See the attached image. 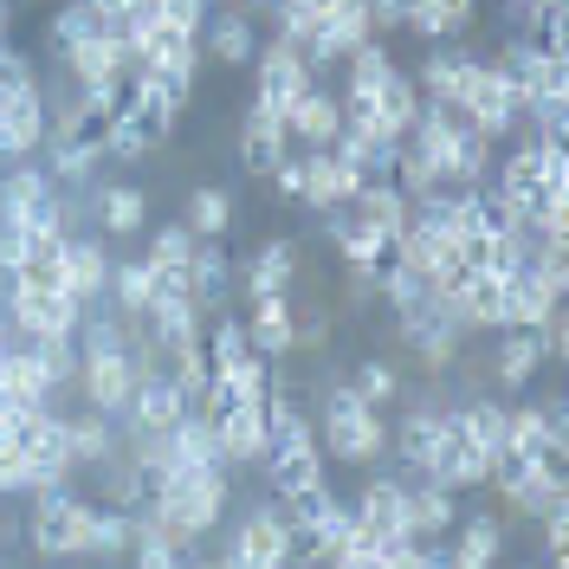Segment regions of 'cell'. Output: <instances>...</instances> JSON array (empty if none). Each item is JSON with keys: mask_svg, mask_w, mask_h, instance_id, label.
<instances>
[{"mask_svg": "<svg viewBox=\"0 0 569 569\" xmlns=\"http://www.w3.org/2000/svg\"><path fill=\"white\" fill-rule=\"evenodd\" d=\"M110 259L104 240H66V291L78 298V305H98L110 291Z\"/></svg>", "mask_w": 569, "mask_h": 569, "instance_id": "obj_20", "label": "cell"}, {"mask_svg": "<svg viewBox=\"0 0 569 569\" xmlns=\"http://www.w3.org/2000/svg\"><path fill=\"white\" fill-rule=\"evenodd\" d=\"M537 343H543V362H563V356H569V311H563V305L537 323Z\"/></svg>", "mask_w": 569, "mask_h": 569, "instance_id": "obj_51", "label": "cell"}, {"mask_svg": "<svg viewBox=\"0 0 569 569\" xmlns=\"http://www.w3.org/2000/svg\"><path fill=\"white\" fill-rule=\"evenodd\" d=\"M401 318V337H408V350L421 356L427 369H447L453 356H460V337L466 323L440 305V298H421V305H408V311H395Z\"/></svg>", "mask_w": 569, "mask_h": 569, "instance_id": "obj_6", "label": "cell"}, {"mask_svg": "<svg viewBox=\"0 0 569 569\" xmlns=\"http://www.w3.org/2000/svg\"><path fill=\"white\" fill-rule=\"evenodd\" d=\"M123 543H130V511L98 505V511H91V557H117Z\"/></svg>", "mask_w": 569, "mask_h": 569, "instance_id": "obj_46", "label": "cell"}, {"mask_svg": "<svg viewBox=\"0 0 569 569\" xmlns=\"http://www.w3.org/2000/svg\"><path fill=\"white\" fill-rule=\"evenodd\" d=\"M27 84H39V78H33V66H27V52L0 46V98H7V91H27Z\"/></svg>", "mask_w": 569, "mask_h": 569, "instance_id": "obj_54", "label": "cell"}, {"mask_svg": "<svg viewBox=\"0 0 569 569\" xmlns=\"http://www.w3.org/2000/svg\"><path fill=\"white\" fill-rule=\"evenodd\" d=\"M7 33H13V7L0 0V46H7Z\"/></svg>", "mask_w": 569, "mask_h": 569, "instance_id": "obj_58", "label": "cell"}, {"mask_svg": "<svg viewBox=\"0 0 569 569\" xmlns=\"http://www.w3.org/2000/svg\"><path fill=\"white\" fill-rule=\"evenodd\" d=\"M408 33H421L427 46H447L453 27H447V13H440V0H408V20H401Z\"/></svg>", "mask_w": 569, "mask_h": 569, "instance_id": "obj_48", "label": "cell"}, {"mask_svg": "<svg viewBox=\"0 0 569 569\" xmlns=\"http://www.w3.org/2000/svg\"><path fill=\"white\" fill-rule=\"evenodd\" d=\"M46 194H52L46 162H20V169H7V176H0V220H27Z\"/></svg>", "mask_w": 569, "mask_h": 569, "instance_id": "obj_32", "label": "cell"}, {"mask_svg": "<svg viewBox=\"0 0 569 569\" xmlns=\"http://www.w3.org/2000/svg\"><path fill=\"white\" fill-rule=\"evenodd\" d=\"M156 20H169V27H181V33H201V27H208V0H162Z\"/></svg>", "mask_w": 569, "mask_h": 569, "instance_id": "obj_52", "label": "cell"}, {"mask_svg": "<svg viewBox=\"0 0 569 569\" xmlns=\"http://www.w3.org/2000/svg\"><path fill=\"white\" fill-rule=\"evenodd\" d=\"M181 569H208V563H194V557H181Z\"/></svg>", "mask_w": 569, "mask_h": 569, "instance_id": "obj_60", "label": "cell"}, {"mask_svg": "<svg viewBox=\"0 0 569 569\" xmlns=\"http://www.w3.org/2000/svg\"><path fill=\"white\" fill-rule=\"evenodd\" d=\"M453 421H460V433L486 453V466L505 453V401H486V395H479V401H460V408H453Z\"/></svg>", "mask_w": 569, "mask_h": 569, "instance_id": "obj_33", "label": "cell"}, {"mask_svg": "<svg viewBox=\"0 0 569 569\" xmlns=\"http://www.w3.org/2000/svg\"><path fill=\"white\" fill-rule=\"evenodd\" d=\"M66 427H71V460L78 466H104L110 453H117V427H110V415H66Z\"/></svg>", "mask_w": 569, "mask_h": 569, "instance_id": "obj_36", "label": "cell"}, {"mask_svg": "<svg viewBox=\"0 0 569 569\" xmlns=\"http://www.w3.org/2000/svg\"><path fill=\"white\" fill-rule=\"evenodd\" d=\"M337 130H343V98L323 91V84H311L298 104L284 110V137L298 142V149H330Z\"/></svg>", "mask_w": 569, "mask_h": 569, "instance_id": "obj_12", "label": "cell"}, {"mask_svg": "<svg viewBox=\"0 0 569 569\" xmlns=\"http://www.w3.org/2000/svg\"><path fill=\"white\" fill-rule=\"evenodd\" d=\"M376 291L389 298L395 311H408V305H421V298H427V279H421V272H408V266L395 259V272H389V279H382V284H376Z\"/></svg>", "mask_w": 569, "mask_h": 569, "instance_id": "obj_49", "label": "cell"}, {"mask_svg": "<svg viewBox=\"0 0 569 569\" xmlns=\"http://www.w3.org/2000/svg\"><path fill=\"white\" fill-rule=\"evenodd\" d=\"M440 427H447V408H408V415H401V433H395V453H401V466L427 472L433 447H440Z\"/></svg>", "mask_w": 569, "mask_h": 569, "instance_id": "obj_31", "label": "cell"}, {"mask_svg": "<svg viewBox=\"0 0 569 569\" xmlns=\"http://www.w3.org/2000/svg\"><path fill=\"white\" fill-rule=\"evenodd\" d=\"M213 440H220V460L227 466L266 460V401H233V408L213 421Z\"/></svg>", "mask_w": 569, "mask_h": 569, "instance_id": "obj_15", "label": "cell"}, {"mask_svg": "<svg viewBox=\"0 0 569 569\" xmlns=\"http://www.w3.org/2000/svg\"><path fill=\"white\" fill-rule=\"evenodd\" d=\"M350 220L362 233H376V240H401V227H408V194L395 188V181H362L350 201Z\"/></svg>", "mask_w": 569, "mask_h": 569, "instance_id": "obj_17", "label": "cell"}, {"mask_svg": "<svg viewBox=\"0 0 569 569\" xmlns=\"http://www.w3.org/2000/svg\"><path fill=\"white\" fill-rule=\"evenodd\" d=\"M440 13H447V27H453V39L479 20V0H440Z\"/></svg>", "mask_w": 569, "mask_h": 569, "instance_id": "obj_57", "label": "cell"}, {"mask_svg": "<svg viewBox=\"0 0 569 569\" xmlns=\"http://www.w3.org/2000/svg\"><path fill=\"white\" fill-rule=\"evenodd\" d=\"M59 149H71V156H104V142H110V104H104V91H84L78 104H71V117L59 123Z\"/></svg>", "mask_w": 569, "mask_h": 569, "instance_id": "obj_19", "label": "cell"}, {"mask_svg": "<svg viewBox=\"0 0 569 569\" xmlns=\"http://www.w3.org/2000/svg\"><path fill=\"white\" fill-rule=\"evenodd\" d=\"M33 518H27V537H33L39 557H91V498H71L66 486H52V492H33Z\"/></svg>", "mask_w": 569, "mask_h": 569, "instance_id": "obj_2", "label": "cell"}, {"mask_svg": "<svg viewBox=\"0 0 569 569\" xmlns=\"http://www.w3.org/2000/svg\"><path fill=\"white\" fill-rule=\"evenodd\" d=\"M537 176H543V142L525 137L511 156H505V169H498V194H505V201H525V194L537 188Z\"/></svg>", "mask_w": 569, "mask_h": 569, "instance_id": "obj_39", "label": "cell"}, {"mask_svg": "<svg viewBox=\"0 0 569 569\" xmlns=\"http://www.w3.org/2000/svg\"><path fill=\"white\" fill-rule=\"evenodd\" d=\"M350 511L369 525V531H382V537L408 531V486H401V479H369V486L356 492Z\"/></svg>", "mask_w": 569, "mask_h": 569, "instance_id": "obj_26", "label": "cell"}, {"mask_svg": "<svg viewBox=\"0 0 569 569\" xmlns=\"http://www.w3.org/2000/svg\"><path fill=\"white\" fill-rule=\"evenodd\" d=\"M78 382H84V401L98 415H123L130 395H137V369H130V350H98V356H78Z\"/></svg>", "mask_w": 569, "mask_h": 569, "instance_id": "obj_8", "label": "cell"}, {"mask_svg": "<svg viewBox=\"0 0 569 569\" xmlns=\"http://www.w3.org/2000/svg\"><path fill=\"white\" fill-rule=\"evenodd\" d=\"M389 447V427H382V408H369L350 382L323 389V453L343 466H376Z\"/></svg>", "mask_w": 569, "mask_h": 569, "instance_id": "obj_1", "label": "cell"}, {"mask_svg": "<svg viewBox=\"0 0 569 569\" xmlns=\"http://www.w3.org/2000/svg\"><path fill=\"white\" fill-rule=\"evenodd\" d=\"M33 356L46 369V382H52V395L66 382H78V337H33Z\"/></svg>", "mask_w": 569, "mask_h": 569, "instance_id": "obj_42", "label": "cell"}, {"mask_svg": "<svg viewBox=\"0 0 569 569\" xmlns=\"http://www.w3.org/2000/svg\"><path fill=\"white\" fill-rule=\"evenodd\" d=\"M188 252H194V233H188V220H176V227H162V233L149 240L142 266H149V272H162V266H188Z\"/></svg>", "mask_w": 569, "mask_h": 569, "instance_id": "obj_45", "label": "cell"}, {"mask_svg": "<svg viewBox=\"0 0 569 569\" xmlns=\"http://www.w3.org/2000/svg\"><path fill=\"white\" fill-rule=\"evenodd\" d=\"M247 343H252V356H266V362H279V356L298 350V311H291V298H252Z\"/></svg>", "mask_w": 569, "mask_h": 569, "instance_id": "obj_16", "label": "cell"}, {"mask_svg": "<svg viewBox=\"0 0 569 569\" xmlns=\"http://www.w3.org/2000/svg\"><path fill=\"white\" fill-rule=\"evenodd\" d=\"M466 78H472V52H433L421 66V104H440V110H460L466 104Z\"/></svg>", "mask_w": 569, "mask_h": 569, "instance_id": "obj_25", "label": "cell"}, {"mask_svg": "<svg viewBox=\"0 0 569 569\" xmlns=\"http://www.w3.org/2000/svg\"><path fill=\"white\" fill-rule=\"evenodd\" d=\"M498 550H505V525H498L492 511H472L460 531H453L447 563L453 569H498Z\"/></svg>", "mask_w": 569, "mask_h": 569, "instance_id": "obj_24", "label": "cell"}, {"mask_svg": "<svg viewBox=\"0 0 569 569\" xmlns=\"http://www.w3.org/2000/svg\"><path fill=\"white\" fill-rule=\"evenodd\" d=\"M460 525V505H453V492L447 486H433V479H421V486H408V537H447Z\"/></svg>", "mask_w": 569, "mask_h": 569, "instance_id": "obj_27", "label": "cell"}, {"mask_svg": "<svg viewBox=\"0 0 569 569\" xmlns=\"http://www.w3.org/2000/svg\"><path fill=\"white\" fill-rule=\"evenodd\" d=\"M13 350V330H7V318H0V356Z\"/></svg>", "mask_w": 569, "mask_h": 569, "instance_id": "obj_59", "label": "cell"}, {"mask_svg": "<svg viewBox=\"0 0 569 569\" xmlns=\"http://www.w3.org/2000/svg\"><path fill=\"white\" fill-rule=\"evenodd\" d=\"M460 117L479 130V137H511V130H525L518 123V98H511V84L492 71V59H472V78H466V104Z\"/></svg>", "mask_w": 569, "mask_h": 569, "instance_id": "obj_4", "label": "cell"}, {"mask_svg": "<svg viewBox=\"0 0 569 569\" xmlns=\"http://www.w3.org/2000/svg\"><path fill=\"white\" fill-rule=\"evenodd\" d=\"M169 130H176V123H169V117H156V110L137 98L130 110H117V117H110L104 156H110V162H142V156H156V149L169 142Z\"/></svg>", "mask_w": 569, "mask_h": 569, "instance_id": "obj_11", "label": "cell"}, {"mask_svg": "<svg viewBox=\"0 0 569 569\" xmlns=\"http://www.w3.org/2000/svg\"><path fill=\"white\" fill-rule=\"evenodd\" d=\"M201 39H208V52L220 59V66H252V59H259V27H252L247 7H233V13H208Z\"/></svg>", "mask_w": 569, "mask_h": 569, "instance_id": "obj_22", "label": "cell"}, {"mask_svg": "<svg viewBox=\"0 0 569 569\" xmlns=\"http://www.w3.org/2000/svg\"><path fill=\"white\" fill-rule=\"evenodd\" d=\"M0 389H7L13 408H46V401H52V382H46V369H39L33 343L13 337V350L0 356Z\"/></svg>", "mask_w": 569, "mask_h": 569, "instance_id": "obj_23", "label": "cell"}, {"mask_svg": "<svg viewBox=\"0 0 569 569\" xmlns=\"http://www.w3.org/2000/svg\"><path fill=\"white\" fill-rule=\"evenodd\" d=\"M0 492H33V460H27L20 447L0 453Z\"/></svg>", "mask_w": 569, "mask_h": 569, "instance_id": "obj_53", "label": "cell"}, {"mask_svg": "<svg viewBox=\"0 0 569 569\" xmlns=\"http://www.w3.org/2000/svg\"><path fill=\"white\" fill-rule=\"evenodd\" d=\"M91 213H98V227L104 233H142V220H149V201H142V188H130V181H117V188H98V201H91Z\"/></svg>", "mask_w": 569, "mask_h": 569, "instance_id": "obj_34", "label": "cell"}, {"mask_svg": "<svg viewBox=\"0 0 569 569\" xmlns=\"http://www.w3.org/2000/svg\"><path fill=\"white\" fill-rule=\"evenodd\" d=\"M525 46L543 59H569V7H537L525 20Z\"/></svg>", "mask_w": 569, "mask_h": 569, "instance_id": "obj_40", "label": "cell"}, {"mask_svg": "<svg viewBox=\"0 0 569 569\" xmlns=\"http://www.w3.org/2000/svg\"><path fill=\"white\" fill-rule=\"evenodd\" d=\"M543 447V408H505V453H537Z\"/></svg>", "mask_w": 569, "mask_h": 569, "instance_id": "obj_44", "label": "cell"}, {"mask_svg": "<svg viewBox=\"0 0 569 569\" xmlns=\"http://www.w3.org/2000/svg\"><path fill=\"white\" fill-rule=\"evenodd\" d=\"M511 569H537V563H511Z\"/></svg>", "mask_w": 569, "mask_h": 569, "instance_id": "obj_61", "label": "cell"}, {"mask_svg": "<svg viewBox=\"0 0 569 569\" xmlns=\"http://www.w3.org/2000/svg\"><path fill=\"white\" fill-rule=\"evenodd\" d=\"M284 156H291L284 117H272V110H247V123H240V169H247V176H272Z\"/></svg>", "mask_w": 569, "mask_h": 569, "instance_id": "obj_18", "label": "cell"}, {"mask_svg": "<svg viewBox=\"0 0 569 569\" xmlns=\"http://www.w3.org/2000/svg\"><path fill=\"white\" fill-rule=\"evenodd\" d=\"M356 188H362V176H356L337 149H305V208H311V213L350 208Z\"/></svg>", "mask_w": 569, "mask_h": 569, "instance_id": "obj_10", "label": "cell"}, {"mask_svg": "<svg viewBox=\"0 0 569 569\" xmlns=\"http://www.w3.org/2000/svg\"><path fill=\"white\" fill-rule=\"evenodd\" d=\"M343 71H350L343 98H376V84H382V78L395 71V66H389V46H382V39H362L350 59H343Z\"/></svg>", "mask_w": 569, "mask_h": 569, "instance_id": "obj_38", "label": "cell"}, {"mask_svg": "<svg viewBox=\"0 0 569 569\" xmlns=\"http://www.w3.org/2000/svg\"><path fill=\"white\" fill-rule=\"evenodd\" d=\"M227 563L240 569H291V525L279 505H259L252 518H240V531L227 543Z\"/></svg>", "mask_w": 569, "mask_h": 569, "instance_id": "obj_5", "label": "cell"}, {"mask_svg": "<svg viewBox=\"0 0 569 569\" xmlns=\"http://www.w3.org/2000/svg\"><path fill=\"white\" fill-rule=\"evenodd\" d=\"M39 142H46V98H39V84L7 91L0 98V162L7 156H39Z\"/></svg>", "mask_w": 569, "mask_h": 569, "instance_id": "obj_13", "label": "cell"}, {"mask_svg": "<svg viewBox=\"0 0 569 569\" xmlns=\"http://www.w3.org/2000/svg\"><path fill=\"white\" fill-rule=\"evenodd\" d=\"M169 460H176V472H213V466H227L208 415H188V421L169 433Z\"/></svg>", "mask_w": 569, "mask_h": 569, "instance_id": "obj_30", "label": "cell"}, {"mask_svg": "<svg viewBox=\"0 0 569 569\" xmlns=\"http://www.w3.org/2000/svg\"><path fill=\"white\" fill-rule=\"evenodd\" d=\"M298 7H311V0H298Z\"/></svg>", "mask_w": 569, "mask_h": 569, "instance_id": "obj_62", "label": "cell"}, {"mask_svg": "<svg viewBox=\"0 0 569 569\" xmlns=\"http://www.w3.org/2000/svg\"><path fill=\"white\" fill-rule=\"evenodd\" d=\"M188 279H194V305L201 311H220V298L233 291V259H227V247L220 240H194V252H188Z\"/></svg>", "mask_w": 569, "mask_h": 569, "instance_id": "obj_28", "label": "cell"}, {"mask_svg": "<svg viewBox=\"0 0 569 569\" xmlns=\"http://www.w3.org/2000/svg\"><path fill=\"white\" fill-rule=\"evenodd\" d=\"M350 389L362 395V401H369V408H389L395 395H401V376H395L389 362H376V356H369V362H356Z\"/></svg>", "mask_w": 569, "mask_h": 569, "instance_id": "obj_43", "label": "cell"}, {"mask_svg": "<svg viewBox=\"0 0 569 569\" xmlns=\"http://www.w3.org/2000/svg\"><path fill=\"white\" fill-rule=\"evenodd\" d=\"M130 543H137V569H181V557H188L176 543H162L156 531H142L137 518H130Z\"/></svg>", "mask_w": 569, "mask_h": 569, "instance_id": "obj_47", "label": "cell"}, {"mask_svg": "<svg viewBox=\"0 0 569 569\" xmlns=\"http://www.w3.org/2000/svg\"><path fill=\"white\" fill-rule=\"evenodd\" d=\"M291 279H298V247L259 240V252L247 259V298H291Z\"/></svg>", "mask_w": 569, "mask_h": 569, "instance_id": "obj_21", "label": "cell"}, {"mask_svg": "<svg viewBox=\"0 0 569 569\" xmlns=\"http://www.w3.org/2000/svg\"><path fill=\"white\" fill-rule=\"evenodd\" d=\"M66 71L84 84V91H110V84L130 71V46H123V33H117V27H104V33L66 46Z\"/></svg>", "mask_w": 569, "mask_h": 569, "instance_id": "obj_9", "label": "cell"}, {"mask_svg": "<svg viewBox=\"0 0 569 569\" xmlns=\"http://www.w3.org/2000/svg\"><path fill=\"white\" fill-rule=\"evenodd\" d=\"M110 305L123 311V318H142L149 305H156V272L142 266V259H123V266H110Z\"/></svg>", "mask_w": 569, "mask_h": 569, "instance_id": "obj_35", "label": "cell"}, {"mask_svg": "<svg viewBox=\"0 0 569 569\" xmlns=\"http://www.w3.org/2000/svg\"><path fill=\"white\" fill-rule=\"evenodd\" d=\"M272 181H279L284 201H305V156H284L279 169H272Z\"/></svg>", "mask_w": 569, "mask_h": 569, "instance_id": "obj_56", "label": "cell"}, {"mask_svg": "<svg viewBox=\"0 0 569 569\" xmlns=\"http://www.w3.org/2000/svg\"><path fill=\"white\" fill-rule=\"evenodd\" d=\"M240 7H252V0H240Z\"/></svg>", "mask_w": 569, "mask_h": 569, "instance_id": "obj_63", "label": "cell"}, {"mask_svg": "<svg viewBox=\"0 0 569 569\" xmlns=\"http://www.w3.org/2000/svg\"><path fill=\"white\" fill-rule=\"evenodd\" d=\"M188 415H194V401L176 389V376H142L137 395H130V408L117 421L130 427V433H176Z\"/></svg>", "mask_w": 569, "mask_h": 569, "instance_id": "obj_7", "label": "cell"}, {"mask_svg": "<svg viewBox=\"0 0 569 569\" xmlns=\"http://www.w3.org/2000/svg\"><path fill=\"white\" fill-rule=\"evenodd\" d=\"M362 13H369V33H395L408 20V0H362Z\"/></svg>", "mask_w": 569, "mask_h": 569, "instance_id": "obj_55", "label": "cell"}, {"mask_svg": "<svg viewBox=\"0 0 569 569\" xmlns=\"http://www.w3.org/2000/svg\"><path fill=\"white\" fill-rule=\"evenodd\" d=\"M91 33H104V20H98V7H84V0H66L52 20H46V39L66 52V46H78V39H91Z\"/></svg>", "mask_w": 569, "mask_h": 569, "instance_id": "obj_41", "label": "cell"}, {"mask_svg": "<svg viewBox=\"0 0 569 569\" xmlns=\"http://www.w3.org/2000/svg\"><path fill=\"white\" fill-rule=\"evenodd\" d=\"M311 84H318V66H311L291 39L259 46V59H252V110H272V117H284V110L311 91Z\"/></svg>", "mask_w": 569, "mask_h": 569, "instance_id": "obj_3", "label": "cell"}, {"mask_svg": "<svg viewBox=\"0 0 569 569\" xmlns=\"http://www.w3.org/2000/svg\"><path fill=\"white\" fill-rule=\"evenodd\" d=\"M233 227V194L227 188H194L188 194V233L194 240H220Z\"/></svg>", "mask_w": 569, "mask_h": 569, "instance_id": "obj_37", "label": "cell"}, {"mask_svg": "<svg viewBox=\"0 0 569 569\" xmlns=\"http://www.w3.org/2000/svg\"><path fill=\"white\" fill-rule=\"evenodd\" d=\"M369 117H376V137L382 142H401L415 130V117H421V84L408 78V71H389L382 84H376V98H362Z\"/></svg>", "mask_w": 569, "mask_h": 569, "instance_id": "obj_14", "label": "cell"}, {"mask_svg": "<svg viewBox=\"0 0 569 569\" xmlns=\"http://www.w3.org/2000/svg\"><path fill=\"white\" fill-rule=\"evenodd\" d=\"M91 169H98L91 156H71V149H59V142H52V156H46V176H52V188H78Z\"/></svg>", "mask_w": 569, "mask_h": 569, "instance_id": "obj_50", "label": "cell"}, {"mask_svg": "<svg viewBox=\"0 0 569 569\" xmlns=\"http://www.w3.org/2000/svg\"><path fill=\"white\" fill-rule=\"evenodd\" d=\"M537 369H543V343H537V330H505V343H498V356H492L498 389H531Z\"/></svg>", "mask_w": 569, "mask_h": 569, "instance_id": "obj_29", "label": "cell"}]
</instances>
